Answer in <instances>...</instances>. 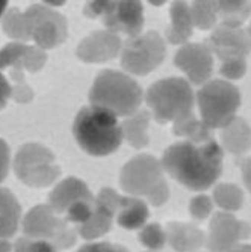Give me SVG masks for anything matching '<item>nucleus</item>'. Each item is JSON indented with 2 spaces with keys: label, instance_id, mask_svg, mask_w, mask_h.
<instances>
[{
  "label": "nucleus",
  "instance_id": "nucleus-1",
  "mask_svg": "<svg viewBox=\"0 0 251 252\" xmlns=\"http://www.w3.org/2000/svg\"><path fill=\"white\" fill-rule=\"evenodd\" d=\"M162 168L189 190L209 189L222 172V148L214 137L203 142L173 144L162 157Z\"/></svg>",
  "mask_w": 251,
  "mask_h": 252
},
{
  "label": "nucleus",
  "instance_id": "nucleus-2",
  "mask_svg": "<svg viewBox=\"0 0 251 252\" xmlns=\"http://www.w3.org/2000/svg\"><path fill=\"white\" fill-rule=\"evenodd\" d=\"M73 133L80 148L91 156H108L123 142L118 117L103 107H82L73 124Z\"/></svg>",
  "mask_w": 251,
  "mask_h": 252
},
{
  "label": "nucleus",
  "instance_id": "nucleus-3",
  "mask_svg": "<svg viewBox=\"0 0 251 252\" xmlns=\"http://www.w3.org/2000/svg\"><path fill=\"white\" fill-rule=\"evenodd\" d=\"M93 106L103 107L117 117H132L143 101V89L130 76L115 71H102L89 93Z\"/></svg>",
  "mask_w": 251,
  "mask_h": 252
},
{
  "label": "nucleus",
  "instance_id": "nucleus-4",
  "mask_svg": "<svg viewBox=\"0 0 251 252\" xmlns=\"http://www.w3.org/2000/svg\"><path fill=\"white\" fill-rule=\"evenodd\" d=\"M147 104L150 106L156 121H179L191 115L194 109V93L189 82L181 77L159 80L147 91Z\"/></svg>",
  "mask_w": 251,
  "mask_h": 252
},
{
  "label": "nucleus",
  "instance_id": "nucleus-5",
  "mask_svg": "<svg viewBox=\"0 0 251 252\" xmlns=\"http://www.w3.org/2000/svg\"><path fill=\"white\" fill-rule=\"evenodd\" d=\"M201 121L208 128H224L236 118L241 94L235 85L221 79L204 83L197 93Z\"/></svg>",
  "mask_w": 251,
  "mask_h": 252
},
{
  "label": "nucleus",
  "instance_id": "nucleus-6",
  "mask_svg": "<svg viewBox=\"0 0 251 252\" xmlns=\"http://www.w3.org/2000/svg\"><path fill=\"white\" fill-rule=\"evenodd\" d=\"M165 42L157 32H147L126 41L121 52V65L126 71L145 76L162 63Z\"/></svg>",
  "mask_w": 251,
  "mask_h": 252
},
{
  "label": "nucleus",
  "instance_id": "nucleus-7",
  "mask_svg": "<svg viewBox=\"0 0 251 252\" xmlns=\"http://www.w3.org/2000/svg\"><path fill=\"white\" fill-rule=\"evenodd\" d=\"M121 188L133 196H148L165 183L162 163L153 156L133 157L121 171Z\"/></svg>",
  "mask_w": 251,
  "mask_h": 252
},
{
  "label": "nucleus",
  "instance_id": "nucleus-8",
  "mask_svg": "<svg viewBox=\"0 0 251 252\" xmlns=\"http://www.w3.org/2000/svg\"><path fill=\"white\" fill-rule=\"evenodd\" d=\"M251 226L238 220L229 212H218L209 223L208 249L211 252H230L239 243L250 237Z\"/></svg>",
  "mask_w": 251,
  "mask_h": 252
},
{
  "label": "nucleus",
  "instance_id": "nucleus-9",
  "mask_svg": "<svg viewBox=\"0 0 251 252\" xmlns=\"http://www.w3.org/2000/svg\"><path fill=\"white\" fill-rule=\"evenodd\" d=\"M102 18L109 32L123 33L130 38L140 36L144 26L141 2H108Z\"/></svg>",
  "mask_w": 251,
  "mask_h": 252
},
{
  "label": "nucleus",
  "instance_id": "nucleus-10",
  "mask_svg": "<svg viewBox=\"0 0 251 252\" xmlns=\"http://www.w3.org/2000/svg\"><path fill=\"white\" fill-rule=\"evenodd\" d=\"M25 32L42 47H53L65 35V23L59 14L34 6L26 14Z\"/></svg>",
  "mask_w": 251,
  "mask_h": 252
},
{
  "label": "nucleus",
  "instance_id": "nucleus-11",
  "mask_svg": "<svg viewBox=\"0 0 251 252\" xmlns=\"http://www.w3.org/2000/svg\"><path fill=\"white\" fill-rule=\"evenodd\" d=\"M174 63L195 85L208 83L214 71V56L206 44H185L177 52Z\"/></svg>",
  "mask_w": 251,
  "mask_h": 252
},
{
  "label": "nucleus",
  "instance_id": "nucleus-12",
  "mask_svg": "<svg viewBox=\"0 0 251 252\" xmlns=\"http://www.w3.org/2000/svg\"><path fill=\"white\" fill-rule=\"evenodd\" d=\"M206 45L221 61L229 58H245L251 52V38L242 28L221 25L208 38Z\"/></svg>",
  "mask_w": 251,
  "mask_h": 252
},
{
  "label": "nucleus",
  "instance_id": "nucleus-13",
  "mask_svg": "<svg viewBox=\"0 0 251 252\" xmlns=\"http://www.w3.org/2000/svg\"><path fill=\"white\" fill-rule=\"evenodd\" d=\"M121 50V39L109 31L94 32L88 36L77 50L79 56L86 62H102L115 58Z\"/></svg>",
  "mask_w": 251,
  "mask_h": 252
},
{
  "label": "nucleus",
  "instance_id": "nucleus-14",
  "mask_svg": "<svg viewBox=\"0 0 251 252\" xmlns=\"http://www.w3.org/2000/svg\"><path fill=\"white\" fill-rule=\"evenodd\" d=\"M165 233L167 242L177 252H192L198 249L204 242L203 231L191 223L171 222L168 223Z\"/></svg>",
  "mask_w": 251,
  "mask_h": 252
},
{
  "label": "nucleus",
  "instance_id": "nucleus-15",
  "mask_svg": "<svg viewBox=\"0 0 251 252\" xmlns=\"http://www.w3.org/2000/svg\"><path fill=\"white\" fill-rule=\"evenodd\" d=\"M171 25L167 29V39L171 44H183L192 35L194 21L191 8L185 2H174L170 9Z\"/></svg>",
  "mask_w": 251,
  "mask_h": 252
},
{
  "label": "nucleus",
  "instance_id": "nucleus-16",
  "mask_svg": "<svg viewBox=\"0 0 251 252\" xmlns=\"http://www.w3.org/2000/svg\"><path fill=\"white\" fill-rule=\"evenodd\" d=\"M222 147L232 154H244L251 147V128L242 118H235L221 131Z\"/></svg>",
  "mask_w": 251,
  "mask_h": 252
},
{
  "label": "nucleus",
  "instance_id": "nucleus-17",
  "mask_svg": "<svg viewBox=\"0 0 251 252\" xmlns=\"http://www.w3.org/2000/svg\"><path fill=\"white\" fill-rule=\"evenodd\" d=\"M117 219L126 230H138L148 219L147 204L136 196H123Z\"/></svg>",
  "mask_w": 251,
  "mask_h": 252
},
{
  "label": "nucleus",
  "instance_id": "nucleus-18",
  "mask_svg": "<svg viewBox=\"0 0 251 252\" xmlns=\"http://www.w3.org/2000/svg\"><path fill=\"white\" fill-rule=\"evenodd\" d=\"M83 198H91L86 186L76 178H68L67 181L61 183L59 188L50 195V202L58 212H67L72 204Z\"/></svg>",
  "mask_w": 251,
  "mask_h": 252
},
{
  "label": "nucleus",
  "instance_id": "nucleus-19",
  "mask_svg": "<svg viewBox=\"0 0 251 252\" xmlns=\"http://www.w3.org/2000/svg\"><path fill=\"white\" fill-rule=\"evenodd\" d=\"M20 204L8 189H0V239L11 237L18 228Z\"/></svg>",
  "mask_w": 251,
  "mask_h": 252
},
{
  "label": "nucleus",
  "instance_id": "nucleus-20",
  "mask_svg": "<svg viewBox=\"0 0 251 252\" xmlns=\"http://www.w3.org/2000/svg\"><path fill=\"white\" fill-rule=\"evenodd\" d=\"M148 123H150V113L147 110H140L135 115L129 117L121 126L123 137H126L127 142L135 148H143L148 144Z\"/></svg>",
  "mask_w": 251,
  "mask_h": 252
},
{
  "label": "nucleus",
  "instance_id": "nucleus-21",
  "mask_svg": "<svg viewBox=\"0 0 251 252\" xmlns=\"http://www.w3.org/2000/svg\"><path fill=\"white\" fill-rule=\"evenodd\" d=\"M112 219H113V213L96 201L94 213L88 222H85L80 226V233L85 239H97L109 231Z\"/></svg>",
  "mask_w": 251,
  "mask_h": 252
},
{
  "label": "nucleus",
  "instance_id": "nucleus-22",
  "mask_svg": "<svg viewBox=\"0 0 251 252\" xmlns=\"http://www.w3.org/2000/svg\"><path fill=\"white\" fill-rule=\"evenodd\" d=\"M173 133L177 136H185L188 137V141H194V142H203L212 137L211 128L204 126L203 121H198L194 117V113L176 121L173 127Z\"/></svg>",
  "mask_w": 251,
  "mask_h": 252
},
{
  "label": "nucleus",
  "instance_id": "nucleus-23",
  "mask_svg": "<svg viewBox=\"0 0 251 252\" xmlns=\"http://www.w3.org/2000/svg\"><path fill=\"white\" fill-rule=\"evenodd\" d=\"M214 201L216 202L219 209L230 213L241 209L244 193L238 186L232 185V183H222V185H218L214 190Z\"/></svg>",
  "mask_w": 251,
  "mask_h": 252
},
{
  "label": "nucleus",
  "instance_id": "nucleus-24",
  "mask_svg": "<svg viewBox=\"0 0 251 252\" xmlns=\"http://www.w3.org/2000/svg\"><path fill=\"white\" fill-rule=\"evenodd\" d=\"M251 12V6L247 2H218V15L222 17L224 26L241 28Z\"/></svg>",
  "mask_w": 251,
  "mask_h": 252
},
{
  "label": "nucleus",
  "instance_id": "nucleus-25",
  "mask_svg": "<svg viewBox=\"0 0 251 252\" xmlns=\"http://www.w3.org/2000/svg\"><path fill=\"white\" fill-rule=\"evenodd\" d=\"M189 8L194 26L201 31H208L215 26L218 18V2H194Z\"/></svg>",
  "mask_w": 251,
  "mask_h": 252
},
{
  "label": "nucleus",
  "instance_id": "nucleus-26",
  "mask_svg": "<svg viewBox=\"0 0 251 252\" xmlns=\"http://www.w3.org/2000/svg\"><path fill=\"white\" fill-rule=\"evenodd\" d=\"M140 240L145 248H148L151 251H157V249L165 246L167 233L162 230L161 225L150 223V225L143 228V231L140 233Z\"/></svg>",
  "mask_w": 251,
  "mask_h": 252
},
{
  "label": "nucleus",
  "instance_id": "nucleus-27",
  "mask_svg": "<svg viewBox=\"0 0 251 252\" xmlns=\"http://www.w3.org/2000/svg\"><path fill=\"white\" fill-rule=\"evenodd\" d=\"M221 62L222 63H221V68H219V73L225 79L238 80L247 71L245 58H229V59H224Z\"/></svg>",
  "mask_w": 251,
  "mask_h": 252
},
{
  "label": "nucleus",
  "instance_id": "nucleus-28",
  "mask_svg": "<svg viewBox=\"0 0 251 252\" xmlns=\"http://www.w3.org/2000/svg\"><path fill=\"white\" fill-rule=\"evenodd\" d=\"M214 210V202L211 199V196L208 195H198L195 198H192L191 204H189V212L192 215L194 219L197 220H204L211 216Z\"/></svg>",
  "mask_w": 251,
  "mask_h": 252
},
{
  "label": "nucleus",
  "instance_id": "nucleus-29",
  "mask_svg": "<svg viewBox=\"0 0 251 252\" xmlns=\"http://www.w3.org/2000/svg\"><path fill=\"white\" fill-rule=\"evenodd\" d=\"M15 252H55V248L45 240H28L21 239L15 246Z\"/></svg>",
  "mask_w": 251,
  "mask_h": 252
},
{
  "label": "nucleus",
  "instance_id": "nucleus-30",
  "mask_svg": "<svg viewBox=\"0 0 251 252\" xmlns=\"http://www.w3.org/2000/svg\"><path fill=\"white\" fill-rule=\"evenodd\" d=\"M77 252H129L121 245H110V243H89L82 246Z\"/></svg>",
  "mask_w": 251,
  "mask_h": 252
},
{
  "label": "nucleus",
  "instance_id": "nucleus-31",
  "mask_svg": "<svg viewBox=\"0 0 251 252\" xmlns=\"http://www.w3.org/2000/svg\"><path fill=\"white\" fill-rule=\"evenodd\" d=\"M9 171V147L8 144L0 139V183H2Z\"/></svg>",
  "mask_w": 251,
  "mask_h": 252
},
{
  "label": "nucleus",
  "instance_id": "nucleus-32",
  "mask_svg": "<svg viewBox=\"0 0 251 252\" xmlns=\"http://www.w3.org/2000/svg\"><path fill=\"white\" fill-rule=\"evenodd\" d=\"M168 196H170V189H168L167 181H165V183H162V185L159 186L153 193H150L147 198H148L150 204H153V205H162V204L167 202Z\"/></svg>",
  "mask_w": 251,
  "mask_h": 252
},
{
  "label": "nucleus",
  "instance_id": "nucleus-33",
  "mask_svg": "<svg viewBox=\"0 0 251 252\" xmlns=\"http://www.w3.org/2000/svg\"><path fill=\"white\" fill-rule=\"evenodd\" d=\"M11 93H12L11 85L8 83L5 76L0 74V110L6 106V103H8L9 97H11Z\"/></svg>",
  "mask_w": 251,
  "mask_h": 252
},
{
  "label": "nucleus",
  "instance_id": "nucleus-34",
  "mask_svg": "<svg viewBox=\"0 0 251 252\" xmlns=\"http://www.w3.org/2000/svg\"><path fill=\"white\" fill-rule=\"evenodd\" d=\"M241 169H242V178H244V183L247 185L248 190L251 192V157L244 160L242 165H241Z\"/></svg>",
  "mask_w": 251,
  "mask_h": 252
},
{
  "label": "nucleus",
  "instance_id": "nucleus-35",
  "mask_svg": "<svg viewBox=\"0 0 251 252\" xmlns=\"http://www.w3.org/2000/svg\"><path fill=\"white\" fill-rule=\"evenodd\" d=\"M230 252H251V245H238Z\"/></svg>",
  "mask_w": 251,
  "mask_h": 252
},
{
  "label": "nucleus",
  "instance_id": "nucleus-36",
  "mask_svg": "<svg viewBox=\"0 0 251 252\" xmlns=\"http://www.w3.org/2000/svg\"><path fill=\"white\" fill-rule=\"evenodd\" d=\"M6 5H8L6 0H0V15H2V14H3V11L6 9Z\"/></svg>",
  "mask_w": 251,
  "mask_h": 252
},
{
  "label": "nucleus",
  "instance_id": "nucleus-37",
  "mask_svg": "<svg viewBox=\"0 0 251 252\" xmlns=\"http://www.w3.org/2000/svg\"><path fill=\"white\" fill-rule=\"evenodd\" d=\"M247 32H248V35H250V38H251V25H250V28H248V31H247Z\"/></svg>",
  "mask_w": 251,
  "mask_h": 252
}]
</instances>
